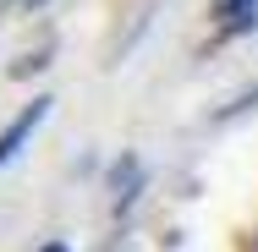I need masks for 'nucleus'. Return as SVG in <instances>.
<instances>
[{
  "mask_svg": "<svg viewBox=\"0 0 258 252\" xmlns=\"http://www.w3.org/2000/svg\"><path fill=\"white\" fill-rule=\"evenodd\" d=\"M44 115H50V99H33L17 121H11V126H6V132H0V164H6V159H17V148L39 132V121H44Z\"/></svg>",
  "mask_w": 258,
  "mask_h": 252,
  "instance_id": "1",
  "label": "nucleus"
},
{
  "mask_svg": "<svg viewBox=\"0 0 258 252\" xmlns=\"http://www.w3.org/2000/svg\"><path fill=\"white\" fill-rule=\"evenodd\" d=\"M39 252H66V247H60V241H50V247H39Z\"/></svg>",
  "mask_w": 258,
  "mask_h": 252,
  "instance_id": "2",
  "label": "nucleus"
}]
</instances>
